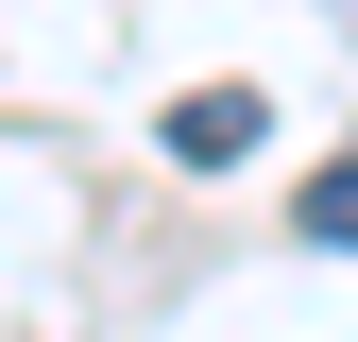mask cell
I'll return each mask as SVG.
<instances>
[{
    "instance_id": "cell-1",
    "label": "cell",
    "mask_w": 358,
    "mask_h": 342,
    "mask_svg": "<svg viewBox=\"0 0 358 342\" xmlns=\"http://www.w3.org/2000/svg\"><path fill=\"white\" fill-rule=\"evenodd\" d=\"M256 137H273V103H256V86H188V103H171V171H239Z\"/></svg>"
},
{
    "instance_id": "cell-2",
    "label": "cell",
    "mask_w": 358,
    "mask_h": 342,
    "mask_svg": "<svg viewBox=\"0 0 358 342\" xmlns=\"http://www.w3.org/2000/svg\"><path fill=\"white\" fill-rule=\"evenodd\" d=\"M290 240H324V256H358V154H341V171H307V189H290Z\"/></svg>"
}]
</instances>
